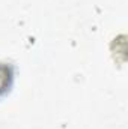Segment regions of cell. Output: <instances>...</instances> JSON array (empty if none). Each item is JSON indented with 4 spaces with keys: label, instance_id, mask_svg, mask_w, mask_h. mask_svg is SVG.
<instances>
[{
    "label": "cell",
    "instance_id": "cell-1",
    "mask_svg": "<svg viewBox=\"0 0 128 129\" xmlns=\"http://www.w3.org/2000/svg\"><path fill=\"white\" fill-rule=\"evenodd\" d=\"M12 77H14L12 66L0 63V95L8 90V87L12 83Z\"/></svg>",
    "mask_w": 128,
    "mask_h": 129
}]
</instances>
